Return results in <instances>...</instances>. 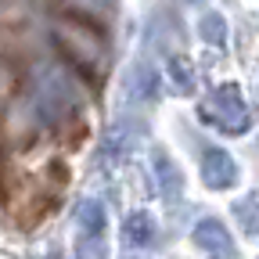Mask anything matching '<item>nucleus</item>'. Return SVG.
I'll list each match as a JSON object with an SVG mask.
<instances>
[{"mask_svg":"<svg viewBox=\"0 0 259 259\" xmlns=\"http://www.w3.org/2000/svg\"><path fill=\"white\" fill-rule=\"evenodd\" d=\"M54 44L65 51V58H69L87 79H97V76H101L105 40H101V32H97L90 22H79V18H72V15L58 18V25H54Z\"/></svg>","mask_w":259,"mask_h":259,"instance_id":"obj_1","label":"nucleus"},{"mask_svg":"<svg viewBox=\"0 0 259 259\" xmlns=\"http://www.w3.org/2000/svg\"><path fill=\"white\" fill-rule=\"evenodd\" d=\"M202 119L212 122L216 130H223V134H245L248 122H252L248 105L234 83H223V87L209 90V97L202 101Z\"/></svg>","mask_w":259,"mask_h":259,"instance_id":"obj_2","label":"nucleus"},{"mask_svg":"<svg viewBox=\"0 0 259 259\" xmlns=\"http://www.w3.org/2000/svg\"><path fill=\"white\" fill-rule=\"evenodd\" d=\"M36 112H40L44 122H65V119L76 112L72 83L65 79L61 72H47V76L36 83Z\"/></svg>","mask_w":259,"mask_h":259,"instance_id":"obj_3","label":"nucleus"},{"mask_svg":"<svg viewBox=\"0 0 259 259\" xmlns=\"http://www.w3.org/2000/svg\"><path fill=\"white\" fill-rule=\"evenodd\" d=\"M202 180H205V187H212V191L234 187V184H238V162L227 155V151H220V148H209V151L202 155Z\"/></svg>","mask_w":259,"mask_h":259,"instance_id":"obj_4","label":"nucleus"},{"mask_svg":"<svg viewBox=\"0 0 259 259\" xmlns=\"http://www.w3.org/2000/svg\"><path fill=\"white\" fill-rule=\"evenodd\" d=\"M194 245L202 252H209L212 259H231L234 255V241H231V234H227V227L220 220H202L194 227Z\"/></svg>","mask_w":259,"mask_h":259,"instance_id":"obj_5","label":"nucleus"},{"mask_svg":"<svg viewBox=\"0 0 259 259\" xmlns=\"http://www.w3.org/2000/svg\"><path fill=\"white\" fill-rule=\"evenodd\" d=\"M151 177H155V184L162 191V198H169V202L184 191V177H180V169L173 166V158L166 151H155L151 155Z\"/></svg>","mask_w":259,"mask_h":259,"instance_id":"obj_6","label":"nucleus"},{"mask_svg":"<svg viewBox=\"0 0 259 259\" xmlns=\"http://www.w3.org/2000/svg\"><path fill=\"white\" fill-rule=\"evenodd\" d=\"M122 241L134 245V248H144L155 241V220L148 212H130L126 223H122Z\"/></svg>","mask_w":259,"mask_h":259,"instance_id":"obj_7","label":"nucleus"},{"mask_svg":"<svg viewBox=\"0 0 259 259\" xmlns=\"http://www.w3.org/2000/svg\"><path fill=\"white\" fill-rule=\"evenodd\" d=\"M155 83H158V76L148 65H134L130 76H126V94L134 97V101H148V97H155Z\"/></svg>","mask_w":259,"mask_h":259,"instance_id":"obj_8","label":"nucleus"},{"mask_svg":"<svg viewBox=\"0 0 259 259\" xmlns=\"http://www.w3.org/2000/svg\"><path fill=\"white\" fill-rule=\"evenodd\" d=\"M234 220L245 234H259V194H245L234 202Z\"/></svg>","mask_w":259,"mask_h":259,"instance_id":"obj_9","label":"nucleus"},{"mask_svg":"<svg viewBox=\"0 0 259 259\" xmlns=\"http://www.w3.org/2000/svg\"><path fill=\"white\" fill-rule=\"evenodd\" d=\"M79 227H83L79 234H105V205L83 202V209H79Z\"/></svg>","mask_w":259,"mask_h":259,"instance_id":"obj_10","label":"nucleus"},{"mask_svg":"<svg viewBox=\"0 0 259 259\" xmlns=\"http://www.w3.org/2000/svg\"><path fill=\"white\" fill-rule=\"evenodd\" d=\"M76 259H108L105 234H79L76 238Z\"/></svg>","mask_w":259,"mask_h":259,"instance_id":"obj_11","label":"nucleus"},{"mask_svg":"<svg viewBox=\"0 0 259 259\" xmlns=\"http://www.w3.org/2000/svg\"><path fill=\"white\" fill-rule=\"evenodd\" d=\"M202 40H205V44H212V47H220V44L227 40V25H223V15H216V11L202 15Z\"/></svg>","mask_w":259,"mask_h":259,"instance_id":"obj_12","label":"nucleus"},{"mask_svg":"<svg viewBox=\"0 0 259 259\" xmlns=\"http://www.w3.org/2000/svg\"><path fill=\"white\" fill-rule=\"evenodd\" d=\"M169 76L177 79L180 90H191V65H187V61H173V65H169Z\"/></svg>","mask_w":259,"mask_h":259,"instance_id":"obj_13","label":"nucleus"},{"mask_svg":"<svg viewBox=\"0 0 259 259\" xmlns=\"http://www.w3.org/2000/svg\"><path fill=\"white\" fill-rule=\"evenodd\" d=\"M83 4H90V8H108L112 0H83Z\"/></svg>","mask_w":259,"mask_h":259,"instance_id":"obj_14","label":"nucleus"}]
</instances>
